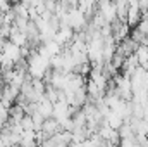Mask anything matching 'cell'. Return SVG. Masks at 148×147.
Here are the masks:
<instances>
[{
	"mask_svg": "<svg viewBox=\"0 0 148 147\" xmlns=\"http://www.w3.org/2000/svg\"><path fill=\"white\" fill-rule=\"evenodd\" d=\"M2 52H3L5 55H9L14 62H16V61H19V59L23 57V55H21V47H19V45H16L14 42H10L9 38H7V40H5V43L2 45Z\"/></svg>",
	"mask_w": 148,
	"mask_h": 147,
	"instance_id": "obj_1",
	"label": "cell"
},
{
	"mask_svg": "<svg viewBox=\"0 0 148 147\" xmlns=\"http://www.w3.org/2000/svg\"><path fill=\"white\" fill-rule=\"evenodd\" d=\"M141 16H143V12H141V9H140V3L129 5V9H127V17H126V23H127L131 28H134V26H138V23L141 21Z\"/></svg>",
	"mask_w": 148,
	"mask_h": 147,
	"instance_id": "obj_2",
	"label": "cell"
},
{
	"mask_svg": "<svg viewBox=\"0 0 148 147\" xmlns=\"http://www.w3.org/2000/svg\"><path fill=\"white\" fill-rule=\"evenodd\" d=\"M26 116V111L21 104L14 102L10 107H9V123H21V119Z\"/></svg>",
	"mask_w": 148,
	"mask_h": 147,
	"instance_id": "obj_3",
	"label": "cell"
},
{
	"mask_svg": "<svg viewBox=\"0 0 148 147\" xmlns=\"http://www.w3.org/2000/svg\"><path fill=\"white\" fill-rule=\"evenodd\" d=\"M105 123L109 125V126H112L114 130H119L122 125H124V118L117 112V111H114V109H110V112L105 116Z\"/></svg>",
	"mask_w": 148,
	"mask_h": 147,
	"instance_id": "obj_4",
	"label": "cell"
},
{
	"mask_svg": "<svg viewBox=\"0 0 148 147\" xmlns=\"http://www.w3.org/2000/svg\"><path fill=\"white\" fill-rule=\"evenodd\" d=\"M134 54H136V57H138L140 66L148 68V45H145V43H140V45H138V49L134 50Z\"/></svg>",
	"mask_w": 148,
	"mask_h": 147,
	"instance_id": "obj_5",
	"label": "cell"
},
{
	"mask_svg": "<svg viewBox=\"0 0 148 147\" xmlns=\"http://www.w3.org/2000/svg\"><path fill=\"white\" fill-rule=\"evenodd\" d=\"M21 0H10V3H19Z\"/></svg>",
	"mask_w": 148,
	"mask_h": 147,
	"instance_id": "obj_6",
	"label": "cell"
}]
</instances>
